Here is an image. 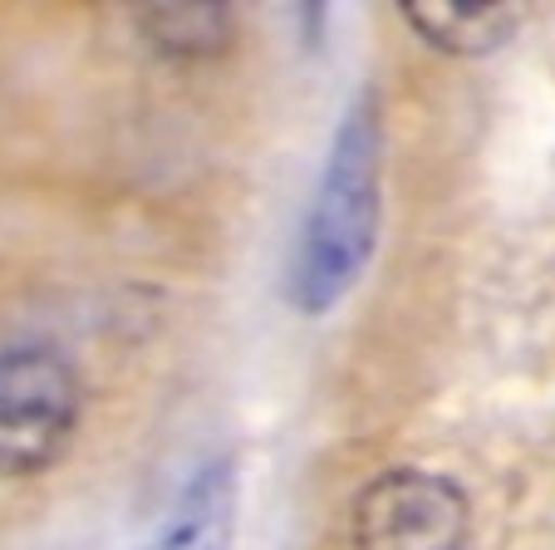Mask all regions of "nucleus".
<instances>
[{
  "label": "nucleus",
  "instance_id": "20e7f679",
  "mask_svg": "<svg viewBox=\"0 0 555 550\" xmlns=\"http://www.w3.org/2000/svg\"><path fill=\"white\" fill-rule=\"evenodd\" d=\"M409 30L423 44L457 60L492 54L521 30V5H477V0H403Z\"/></svg>",
  "mask_w": 555,
  "mask_h": 550
},
{
  "label": "nucleus",
  "instance_id": "f257e3e1",
  "mask_svg": "<svg viewBox=\"0 0 555 550\" xmlns=\"http://www.w3.org/2000/svg\"><path fill=\"white\" fill-rule=\"evenodd\" d=\"M384 221V128L374 94H354L320 167L310 212L285 270V295L300 315H330L369 270Z\"/></svg>",
  "mask_w": 555,
  "mask_h": 550
},
{
  "label": "nucleus",
  "instance_id": "39448f33",
  "mask_svg": "<svg viewBox=\"0 0 555 550\" xmlns=\"http://www.w3.org/2000/svg\"><path fill=\"white\" fill-rule=\"evenodd\" d=\"M231 521H236V472L231 457H217L188 482L168 526L143 550H231Z\"/></svg>",
  "mask_w": 555,
  "mask_h": 550
},
{
  "label": "nucleus",
  "instance_id": "f03ea898",
  "mask_svg": "<svg viewBox=\"0 0 555 550\" xmlns=\"http://www.w3.org/2000/svg\"><path fill=\"white\" fill-rule=\"evenodd\" d=\"M85 388L64 349L25 340L0 349V482L40 477L69 452Z\"/></svg>",
  "mask_w": 555,
  "mask_h": 550
},
{
  "label": "nucleus",
  "instance_id": "7ed1b4c3",
  "mask_svg": "<svg viewBox=\"0 0 555 550\" xmlns=\"http://www.w3.org/2000/svg\"><path fill=\"white\" fill-rule=\"evenodd\" d=\"M354 550H472V501L452 477L388 468L359 491Z\"/></svg>",
  "mask_w": 555,
  "mask_h": 550
},
{
  "label": "nucleus",
  "instance_id": "423d86ee",
  "mask_svg": "<svg viewBox=\"0 0 555 550\" xmlns=\"http://www.w3.org/2000/svg\"><path fill=\"white\" fill-rule=\"evenodd\" d=\"M133 25L157 54H217L231 40V5H133Z\"/></svg>",
  "mask_w": 555,
  "mask_h": 550
}]
</instances>
